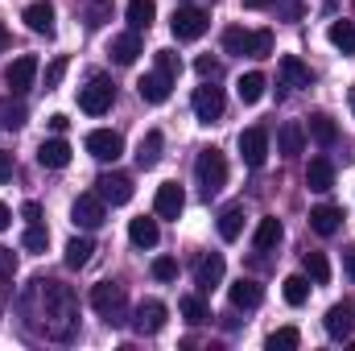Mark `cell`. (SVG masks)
<instances>
[{"mask_svg": "<svg viewBox=\"0 0 355 351\" xmlns=\"http://www.w3.org/2000/svg\"><path fill=\"white\" fill-rule=\"evenodd\" d=\"M124 17H128V25L141 33V29H149V25H153V17H157V4H153V0H128Z\"/></svg>", "mask_w": 355, "mask_h": 351, "instance_id": "83f0119b", "label": "cell"}, {"mask_svg": "<svg viewBox=\"0 0 355 351\" xmlns=\"http://www.w3.org/2000/svg\"><path fill=\"white\" fill-rule=\"evenodd\" d=\"M182 207H186L182 186H178V182H162V186H157V194H153V211H157V219H178V215H182Z\"/></svg>", "mask_w": 355, "mask_h": 351, "instance_id": "4fadbf2b", "label": "cell"}, {"mask_svg": "<svg viewBox=\"0 0 355 351\" xmlns=\"http://www.w3.org/2000/svg\"><path fill=\"white\" fill-rule=\"evenodd\" d=\"M310 298V281L306 277H285V302L289 306H306Z\"/></svg>", "mask_w": 355, "mask_h": 351, "instance_id": "60d3db41", "label": "cell"}, {"mask_svg": "<svg viewBox=\"0 0 355 351\" xmlns=\"http://www.w3.org/2000/svg\"><path fill=\"white\" fill-rule=\"evenodd\" d=\"M170 29H174L178 42H198V37L211 29V12H207V8H198V4H182V8H174Z\"/></svg>", "mask_w": 355, "mask_h": 351, "instance_id": "277c9868", "label": "cell"}, {"mask_svg": "<svg viewBox=\"0 0 355 351\" xmlns=\"http://www.w3.org/2000/svg\"><path fill=\"white\" fill-rule=\"evenodd\" d=\"M302 268H306V277H310L314 285H327V281H331V261H327L322 252H302Z\"/></svg>", "mask_w": 355, "mask_h": 351, "instance_id": "d6a6232c", "label": "cell"}, {"mask_svg": "<svg viewBox=\"0 0 355 351\" xmlns=\"http://www.w3.org/2000/svg\"><path fill=\"white\" fill-rule=\"evenodd\" d=\"M227 293H232V306H236V310H257V306L265 302V289H261V281H252V277H240Z\"/></svg>", "mask_w": 355, "mask_h": 351, "instance_id": "e0dca14e", "label": "cell"}, {"mask_svg": "<svg viewBox=\"0 0 355 351\" xmlns=\"http://www.w3.org/2000/svg\"><path fill=\"white\" fill-rule=\"evenodd\" d=\"M137 91H141V99H145V103H166V99H170V91H174V79H170V75H162V71H153V75H145V79L137 83Z\"/></svg>", "mask_w": 355, "mask_h": 351, "instance_id": "ffe728a7", "label": "cell"}, {"mask_svg": "<svg viewBox=\"0 0 355 351\" xmlns=\"http://www.w3.org/2000/svg\"><path fill=\"white\" fill-rule=\"evenodd\" d=\"M25 120H29V112L21 99H0V128H21Z\"/></svg>", "mask_w": 355, "mask_h": 351, "instance_id": "e575fe53", "label": "cell"}, {"mask_svg": "<svg viewBox=\"0 0 355 351\" xmlns=\"http://www.w3.org/2000/svg\"><path fill=\"white\" fill-rule=\"evenodd\" d=\"M310 137H314L318 145H335V141H339V128H335V120H331L327 112H314V116H310Z\"/></svg>", "mask_w": 355, "mask_h": 351, "instance_id": "4dcf8cb0", "label": "cell"}, {"mask_svg": "<svg viewBox=\"0 0 355 351\" xmlns=\"http://www.w3.org/2000/svg\"><path fill=\"white\" fill-rule=\"evenodd\" d=\"M162 149H166L162 128H149V132L141 137V145H137V166H141V170H153V166L162 162Z\"/></svg>", "mask_w": 355, "mask_h": 351, "instance_id": "d6986e66", "label": "cell"}, {"mask_svg": "<svg viewBox=\"0 0 355 351\" xmlns=\"http://www.w3.org/2000/svg\"><path fill=\"white\" fill-rule=\"evenodd\" d=\"M33 79H37V58H33V54L12 58V62H8V71H4V83H8L12 95H25V91L33 87Z\"/></svg>", "mask_w": 355, "mask_h": 351, "instance_id": "9c48e42d", "label": "cell"}, {"mask_svg": "<svg viewBox=\"0 0 355 351\" xmlns=\"http://www.w3.org/2000/svg\"><path fill=\"white\" fill-rule=\"evenodd\" d=\"M71 219H75V228H103V219H107V203L99 198V194H79L75 198V207H71Z\"/></svg>", "mask_w": 355, "mask_h": 351, "instance_id": "5b68a950", "label": "cell"}, {"mask_svg": "<svg viewBox=\"0 0 355 351\" xmlns=\"http://www.w3.org/2000/svg\"><path fill=\"white\" fill-rule=\"evenodd\" d=\"M194 116L202 120V124H215L219 116H223V91L215 87V83H202V87L194 91Z\"/></svg>", "mask_w": 355, "mask_h": 351, "instance_id": "7c38bea8", "label": "cell"}, {"mask_svg": "<svg viewBox=\"0 0 355 351\" xmlns=\"http://www.w3.org/2000/svg\"><path fill=\"white\" fill-rule=\"evenodd\" d=\"M347 273H352V277H355V252H352V257H347Z\"/></svg>", "mask_w": 355, "mask_h": 351, "instance_id": "11a10c76", "label": "cell"}, {"mask_svg": "<svg viewBox=\"0 0 355 351\" xmlns=\"http://www.w3.org/2000/svg\"><path fill=\"white\" fill-rule=\"evenodd\" d=\"M17 170V162H12V153H0V182H8Z\"/></svg>", "mask_w": 355, "mask_h": 351, "instance_id": "681fc988", "label": "cell"}, {"mask_svg": "<svg viewBox=\"0 0 355 351\" xmlns=\"http://www.w3.org/2000/svg\"><path fill=\"white\" fill-rule=\"evenodd\" d=\"M8 223H12V211H8V207H4V203H0V232H4V228H8Z\"/></svg>", "mask_w": 355, "mask_h": 351, "instance_id": "816d5d0a", "label": "cell"}, {"mask_svg": "<svg viewBox=\"0 0 355 351\" xmlns=\"http://www.w3.org/2000/svg\"><path fill=\"white\" fill-rule=\"evenodd\" d=\"M178 310H182V318H186L190 327H202V323H211V310H207V302H202L198 293H186V298L178 302Z\"/></svg>", "mask_w": 355, "mask_h": 351, "instance_id": "f546056e", "label": "cell"}, {"mask_svg": "<svg viewBox=\"0 0 355 351\" xmlns=\"http://www.w3.org/2000/svg\"><path fill=\"white\" fill-rule=\"evenodd\" d=\"M21 17H25V25H29L33 33H46V37L54 33V4H50V0H33Z\"/></svg>", "mask_w": 355, "mask_h": 351, "instance_id": "44dd1931", "label": "cell"}, {"mask_svg": "<svg viewBox=\"0 0 355 351\" xmlns=\"http://www.w3.org/2000/svg\"><path fill=\"white\" fill-rule=\"evenodd\" d=\"M194 71H198V75H202V79H207V83H215V79H219V71H223V67H219V62H215V58H207V54H202V58H198V62H194Z\"/></svg>", "mask_w": 355, "mask_h": 351, "instance_id": "f6af8a7d", "label": "cell"}, {"mask_svg": "<svg viewBox=\"0 0 355 351\" xmlns=\"http://www.w3.org/2000/svg\"><path fill=\"white\" fill-rule=\"evenodd\" d=\"M265 87H268V79L261 71H248V75H240V83H236V91H240L244 103H261V99H265Z\"/></svg>", "mask_w": 355, "mask_h": 351, "instance_id": "f1b7e54d", "label": "cell"}, {"mask_svg": "<svg viewBox=\"0 0 355 351\" xmlns=\"http://www.w3.org/2000/svg\"><path fill=\"white\" fill-rule=\"evenodd\" d=\"M62 75H67V58L58 54V58L46 67V87H58V83H62Z\"/></svg>", "mask_w": 355, "mask_h": 351, "instance_id": "bcb514c9", "label": "cell"}, {"mask_svg": "<svg viewBox=\"0 0 355 351\" xmlns=\"http://www.w3.org/2000/svg\"><path fill=\"white\" fill-rule=\"evenodd\" d=\"M352 112H355V91H352Z\"/></svg>", "mask_w": 355, "mask_h": 351, "instance_id": "9f6ffc18", "label": "cell"}, {"mask_svg": "<svg viewBox=\"0 0 355 351\" xmlns=\"http://www.w3.org/2000/svg\"><path fill=\"white\" fill-rule=\"evenodd\" d=\"M12 273H17V257L8 248H0V281H12Z\"/></svg>", "mask_w": 355, "mask_h": 351, "instance_id": "7dc6e473", "label": "cell"}, {"mask_svg": "<svg viewBox=\"0 0 355 351\" xmlns=\"http://www.w3.org/2000/svg\"><path fill=\"white\" fill-rule=\"evenodd\" d=\"M87 153L95 162H116L124 153V137L112 128H95V132H87Z\"/></svg>", "mask_w": 355, "mask_h": 351, "instance_id": "30bf717a", "label": "cell"}, {"mask_svg": "<svg viewBox=\"0 0 355 351\" xmlns=\"http://www.w3.org/2000/svg\"><path fill=\"white\" fill-rule=\"evenodd\" d=\"M95 194L112 207H124L132 198V178L128 174H99L95 178Z\"/></svg>", "mask_w": 355, "mask_h": 351, "instance_id": "8fae6325", "label": "cell"}, {"mask_svg": "<svg viewBox=\"0 0 355 351\" xmlns=\"http://www.w3.org/2000/svg\"><path fill=\"white\" fill-rule=\"evenodd\" d=\"M268 54H272V29H252L248 58H268Z\"/></svg>", "mask_w": 355, "mask_h": 351, "instance_id": "b9f144b4", "label": "cell"}, {"mask_svg": "<svg viewBox=\"0 0 355 351\" xmlns=\"http://www.w3.org/2000/svg\"><path fill=\"white\" fill-rule=\"evenodd\" d=\"M37 162H42L46 170H62V166H71V145H67L62 137H54V141H42V149H37Z\"/></svg>", "mask_w": 355, "mask_h": 351, "instance_id": "603a6c76", "label": "cell"}, {"mask_svg": "<svg viewBox=\"0 0 355 351\" xmlns=\"http://www.w3.org/2000/svg\"><path fill=\"white\" fill-rule=\"evenodd\" d=\"M327 37H331V46H335L339 54H347V58L355 54V25H352V21H335Z\"/></svg>", "mask_w": 355, "mask_h": 351, "instance_id": "836d02e7", "label": "cell"}, {"mask_svg": "<svg viewBox=\"0 0 355 351\" xmlns=\"http://www.w3.org/2000/svg\"><path fill=\"white\" fill-rule=\"evenodd\" d=\"M194 178H198V186H202L207 198L219 194V190L227 186V157H223L219 149H202L198 162H194Z\"/></svg>", "mask_w": 355, "mask_h": 351, "instance_id": "7a4b0ae2", "label": "cell"}, {"mask_svg": "<svg viewBox=\"0 0 355 351\" xmlns=\"http://www.w3.org/2000/svg\"><path fill=\"white\" fill-rule=\"evenodd\" d=\"M240 232H244V207L236 203V207H223V215H219V236L223 240H240Z\"/></svg>", "mask_w": 355, "mask_h": 351, "instance_id": "1f68e13d", "label": "cell"}, {"mask_svg": "<svg viewBox=\"0 0 355 351\" xmlns=\"http://www.w3.org/2000/svg\"><path fill=\"white\" fill-rule=\"evenodd\" d=\"M17 310H21V318H25L29 331L46 335L54 343H67L79 331V298H75L71 285H62L54 277H33L25 285Z\"/></svg>", "mask_w": 355, "mask_h": 351, "instance_id": "6da1fadb", "label": "cell"}, {"mask_svg": "<svg viewBox=\"0 0 355 351\" xmlns=\"http://www.w3.org/2000/svg\"><path fill=\"white\" fill-rule=\"evenodd\" d=\"M252 244H257V252H268V248H277V244H281V219H277V215H265V219L257 223Z\"/></svg>", "mask_w": 355, "mask_h": 351, "instance_id": "4316f807", "label": "cell"}, {"mask_svg": "<svg viewBox=\"0 0 355 351\" xmlns=\"http://www.w3.org/2000/svg\"><path fill=\"white\" fill-rule=\"evenodd\" d=\"M310 228H314L318 236H335V232L343 228V211H339L335 203H322V207L310 211Z\"/></svg>", "mask_w": 355, "mask_h": 351, "instance_id": "7402d4cb", "label": "cell"}, {"mask_svg": "<svg viewBox=\"0 0 355 351\" xmlns=\"http://www.w3.org/2000/svg\"><path fill=\"white\" fill-rule=\"evenodd\" d=\"M91 310H95L107 327L124 323V285H116V281H99V285L91 289Z\"/></svg>", "mask_w": 355, "mask_h": 351, "instance_id": "3957f363", "label": "cell"}, {"mask_svg": "<svg viewBox=\"0 0 355 351\" xmlns=\"http://www.w3.org/2000/svg\"><path fill=\"white\" fill-rule=\"evenodd\" d=\"M112 0H83V17H87V25L91 29H99V25H107L112 21Z\"/></svg>", "mask_w": 355, "mask_h": 351, "instance_id": "74e56055", "label": "cell"}, {"mask_svg": "<svg viewBox=\"0 0 355 351\" xmlns=\"http://www.w3.org/2000/svg\"><path fill=\"white\" fill-rule=\"evenodd\" d=\"M21 244H25V252H46L50 232H46L42 223H29V228H25V236H21Z\"/></svg>", "mask_w": 355, "mask_h": 351, "instance_id": "ab89813d", "label": "cell"}, {"mask_svg": "<svg viewBox=\"0 0 355 351\" xmlns=\"http://www.w3.org/2000/svg\"><path fill=\"white\" fill-rule=\"evenodd\" d=\"M128 240L137 244V248H157V240H162V228H157V219H132L128 223Z\"/></svg>", "mask_w": 355, "mask_h": 351, "instance_id": "cb8c5ba5", "label": "cell"}, {"mask_svg": "<svg viewBox=\"0 0 355 351\" xmlns=\"http://www.w3.org/2000/svg\"><path fill=\"white\" fill-rule=\"evenodd\" d=\"M306 186L318 190V194H327V190L335 186V166H331L327 157H314V162L306 166Z\"/></svg>", "mask_w": 355, "mask_h": 351, "instance_id": "d4e9b609", "label": "cell"}, {"mask_svg": "<svg viewBox=\"0 0 355 351\" xmlns=\"http://www.w3.org/2000/svg\"><path fill=\"white\" fill-rule=\"evenodd\" d=\"M240 157H244L248 170H261V166L268 162V132L261 128V124L240 132Z\"/></svg>", "mask_w": 355, "mask_h": 351, "instance_id": "8992f818", "label": "cell"}, {"mask_svg": "<svg viewBox=\"0 0 355 351\" xmlns=\"http://www.w3.org/2000/svg\"><path fill=\"white\" fill-rule=\"evenodd\" d=\"M248 46H252V29H240V25L223 29V50L227 54H248Z\"/></svg>", "mask_w": 355, "mask_h": 351, "instance_id": "8d00e7d4", "label": "cell"}, {"mask_svg": "<svg viewBox=\"0 0 355 351\" xmlns=\"http://www.w3.org/2000/svg\"><path fill=\"white\" fill-rule=\"evenodd\" d=\"M281 79H285V87H310V67L297 54H285L281 58Z\"/></svg>", "mask_w": 355, "mask_h": 351, "instance_id": "484cf974", "label": "cell"}, {"mask_svg": "<svg viewBox=\"0 0 355 351\" xmlns=\"http://www.w3.org/2000/svg\"><path fill=\"white\" fill-rule=\"evenodd\" d=\"M107 54H112L120 67H132V62L141 58V33H137V29H128V33H116Z\"/></svg>", "mask_w": 355, "mask_h": 351, "instance_id": "ac0fdd59", "label": "cell"}, {"mask_svg": "<svg viewBox=\"0 0 355 351\" xmlns=\"http://www.w3.org/2000/svg\"><path fill=\"white\" fill-rule=\"evenodd\" d=\"M91 252H95L91 236H75V240L67 244V264H71V268H83V264H91Z\"/></svg>", "mask_w": 355, "mask_h": 351, "instance_id": "d590c367", "label": "cell"}, {"mask_svg": "<svg viewBox=\"0 0 355 351\" xmlns=\"http://www.w3.org/2000/svg\"><path fill=\"white\" fill-rule=\"evenodd\" d=\"M157 71H162V75H170V79H178L182 62H178V54H174V50H157Z\"/></svg>", "mask_w": 355, "mask_h": 351, "instance_id": "7bdbcfd3", "label": "cell"}, {"mask_svg": "<svg viewBox=\"0 0 355 351\" xmlns=\"http://www.w3.org/2000/svg\"><path fill=\"white\" fill-rule=\"evenodd\" d=\"M322 323H327V335H331V339H352V331H355V306H352V302L331 306Z\"/></svg>", "mask_w": 355, "mask_h": 351, "instance_id": "5bb4252c", "label": "cell"}, {"mask_svg": "<svg viewBox=\"0 0 355 351\" xmlns=\"http://www.w3.org/2000/svg\"><path fill=\"white\" fill-rule=\"evenodd\" d=\"M21 219H25V223H42V207H37V203H25V207H21Z\"/></svg>", "mask_w": 355, "mask_h": 351, "instance_id": "c3c4849f", "label": "cell"}, {"mask_svg": "<svg viewBox=\"0 0 355 351\" xmlns=\"http://www.w3.org/2000/svg\"><path fill=\"white\" fill-rule=\"evenodd\" d=\"M112 99H116V87H112L107 79H91L87 87H79V108H83L87 116H103V112L112 108Z\"/></svg>", "mask_w": 355, "mask_h": 351, "instance_id": "52a82bcc", "label": "cell"}, {"mask_svg": "<svg viewBox=\"0 0 355 351\" xmlns=\"http://www.w3.org/2000/svg\"><path fill=\"white\" fill-rule=\"evenodd\" d=\"M153 277H157V281H174L178 277V261L174 257H157V261H153Z\"/></svg>", "mask_w": 355, "mask_h": 351, "instance_id": "ee69618b", "label": "cell"}, {"mask_svg": "<svg viewBox=\"0 0 355 351\" xmlns=\"http://www.w3.org/2000/svg\"><path fill=\"white\" fill-rule=\"evenodd\" d=\"M302 343V335H297V327H281V331H272L265 339V348L268 351H293Z\"/></svg>", "mask_w": 355, "mask_h": 351, "instance_id": "f35d334b", "label": "cell"}, {"mask_svg": "<svg viewBox=\"0 0 355 351\" xmlns=\"http://www.w3.org/2000/svg\"><path fill=\"white\" fill-rule=\"evenodd\" d=\"M166 318H170L166 302H157V298H145V302L137 306V314H132V327H137V335H157V331L166 327Z\"/></svg>", "mask_w": 355, "mask_h": 351, "instance_id": "ba28073f", "label": "cell"}, {"mask_svg": "<svg viewBox=\"0 0 355 351\" xmlns=\"http://www.w3.org/2000/svg\"><path fill=\"white\" fill-rule=\"evenodd\" d=\"M67 124H71L67 116H50V128H54V132H67Z\"/></svg>", "mask_w": 355, "mask_h": 351, "instance_id": "f907efd6", "label": "cell"}, {"mask_svg": "<svg viewBox=\"0 0 355 351\" xmlns=\"http://www.w3.org/2000/svg\"><path fill=\"white\" fill-rule=\"evenodd\" d=\"M306 149V128L297 124V120H285L281 128H277V153L281 157H297Z\"/></svg>", "mask_w": 355, "mask_h": 351, "instance_id": "2e32d148", "label": "cell"}, {"mask_svg": "<svg viewBox=\"0 0 355 351\" xmlns=\"http://www.w3.org/2000/svg\"><path fill=\"white\" fill-rule=\"evenodd\" d=\"M8 42H12V37H8V29H4V25H0V54H4V50H8Z\"/></svg>", "mask_w": 355, "mask_h": 351, "instance_id": "db71d44e", "label": "cell"}, {"mask_svg": "<svg viewBox=\"0 0 355 351\" xmlns=\"http://www.w3.org/2000/svg\"><path fill=\"white\" fill-rule=\"evenodd\" d=\"M219 281H223V257H219V252L198 257V264H194V285H198L202 293H211Z\"/></svg>", "mask_w": 355, "mask_h": 351, "instance_id": "9a60e30c", "label": "cell"}, {"mask_svg": "<svg viewBox=\"0 0 355 351\" xmlns=\"http://www.w3.org/2000/svg\"><path fill=\"white\" fill-rule=\"evenodd\" d=\"M268 4H277V0H244V8H268Z\"/></svg>", "mask_w": 355, "mask_h": 351, "instance_id": "f5cc1de1", "label": "cell"}]
</instances>
